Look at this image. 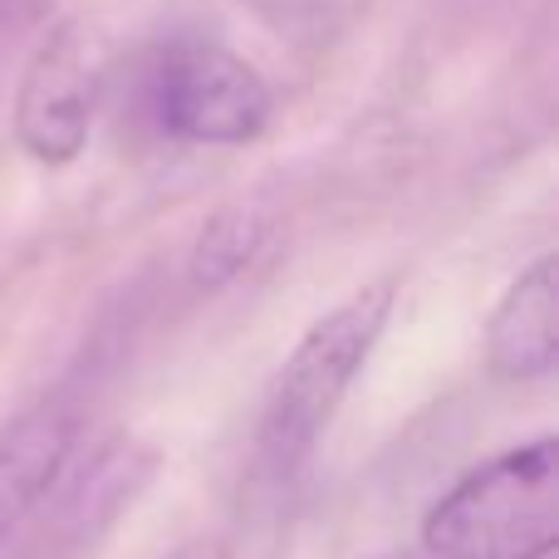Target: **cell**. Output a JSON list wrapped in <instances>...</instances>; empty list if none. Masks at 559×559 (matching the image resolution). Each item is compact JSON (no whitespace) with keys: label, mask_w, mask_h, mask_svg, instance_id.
Returning <instances> with one entry per match:
<instances>
[{"label":"cell","mask_w":559,"mask_h":559,"mask_svg":"<svg viewBox=\"0 0 559 559\" xmlns=\"http://www.w3.org/2000/svg\"><path fill=\"white\" fill-rule=\"evenodd\" d=\"M432 559H550L559 550V437L540 432L452 481L423 515Z\"/></svg>","instance_id":"cell-1"},{"label":"cell","mask_w":559,"mask_h":559,"mask_svg":"<svg viewBox=\"0 0 559 559\" xmlns=\"http://www.w3.org/2000/svg\"><path fill=\"white\" fill-rule=\"evenodd\" d=\"M393 295V280H373V285L354 289L329 314H319L280 364L271 397H265L261 437H255L261 466L275 481H289L305 466V456L314 452V442L324 437V427L334 423L358 368L368 364V354L383 338Z\"/></svg>","instance_id":"cell-2"},{"label":"cell","mask_w":559,"mask_h":559,"mask_svg":"<svg viewBox=\"0 0 559 559\" xmlns=\"http://www.w3.org/2000/svg\"><path fill=\"white\" fill-rule=\"evenodd\" d=\"M271 84L216 39H173L147 64V114L187 147H246L271 123Z\"/></svg>","instance_id":"cell-3"},{"label":"cell","mask_w":559,"mask_h":559,"mask_svg":"<svg viewBox=\"0 0 559 559\" xmlns=\"http://www.w3.org/2000/svg\"><path fill=\"white\" fill-rule=\"evenodd\" d=\"M94 133V59L74 25H59L25 59L15 88V143L29 163L69 167Z\"/></svg>","instance_id":"cell-4"},{"label":"cell","mask_w":559,"mask_h":559,"mask_svg":"<svg viewBox=\"0 0 559 559\" xmlns=\"http://www.w3.org/2000/svg\"><path fill=\"white\" fill-rule=\"evenodd\" d=\"M486 364L506 383L550 378L559 364V261L540 255L511 280L491 324H486Z\"/></svg>","instance_id":"cell-5"},{"label":"cell","mask_w":559,"mask_h":559,"mask_svg":"<svg viewBox=\"0 0 559 559\" xmlns=\"http://www.w3.org/2000/svg\"><path fill=\"white\" fill-rule=\"evenodd\" d=\"M74 442H79V423L64 403L25 407L0 432V545L64 481Z\"/></svg>","instance_id":"cell-6"},{"label":"cell","mask_w":559,"mask_h":559,"mask_svg":"<svg viewBox=\"0 0 559 559\" xmlns=\"http://www.w3.org/2000/svg\"><path fill=\"white\" fill-rule=\"evenodd\" d=\"M153 472H157V452H147L143 442H133V437L104 442L84 462V472L74 476V486H69L59 531H64L74 545H88L143 496V486L153 481Z\"/></svg>","instance_id":"cell-7"},{"label":"cell","mask_w":559,"mask_h":559,"mask_svg":"<svg viewBox=\"0 0 559 559\" xmlns=\"http://www.w3.org/2000/svg\"><path fill=\"white\" fill-rule=\"evenodd\" d=\"M265 241H271V222L261 212H251V206H222L197 231L192 255H187V280L197 289L231 285V280H241L261 261Z\"/></svg>","instance_id":"cell-8"},{"label":"cell","mask_w":559,"mask_h":559,"mask_svg":"<svg viewBox=\"0 0 559 559\" xmlns=\"http://www.w3.org/2000/svg\"><path fill=\"white\" fill-rule=\"evenodd\" d=\"M167 559H226V550L216 540H197V545H187V550H177V555H167Z\"/></svg>","instance_id":"cell-9"},{"label":"cell","mask_w":559,"mask_h":559,"mask_svg":"<svg viewBox=\"0 0 559 559\" xmlns=\"http://www.w3.org/2000/svg\"><path fill=\"white\" fill-rule=\"evenodd\" d=\"M373 559H397V555H373Z\"/></svg>","instance_id":"cell-10"}]
</instances>
